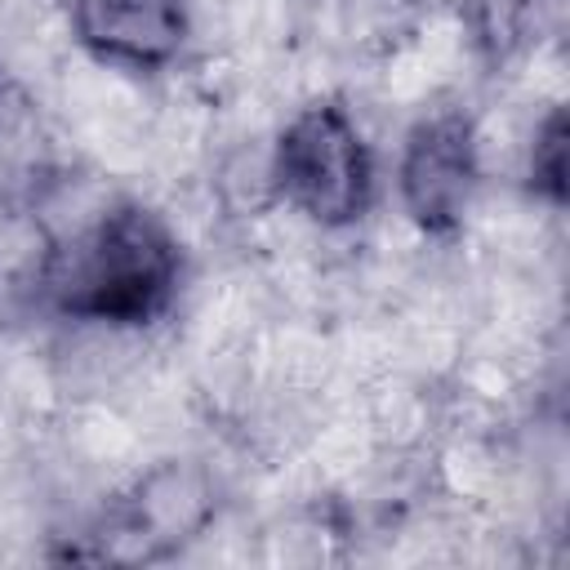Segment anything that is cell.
Returning <instances> with one entry per match:
<instances>
[{"instance_id":"6da1fadb","label":"cell","mask_w":570,"mask_h":570,"mask_svg":"<svg viewBox=\"0 0 570 570\" xmlns=\"http://www.w3.org/2000/svg\"><path fill=\"white\" fill-rule=\"evenodd\" d=\"M178 285V245L142 205H116L45 263V294L58 312L107 325L151 321Z\"/></svg>"},{"instance_id":"3957f363","label":"cell","mask_w":570,"mask_h":570,"mask_svg":"<svg viewBox=\"0 0 570 570\" xmlns=\"http://www.w3.org/2000/svg\"><path fill=\"white\" fill-rule=\"evenodd\" d=\"M476 187V142L459 111L419 120L401 156V200L423 232H454Z\"/></svg>"},{"instance_id":"7a4b0ae2","label":"cell","mask_w":570,"mask_h":570,"mask_svg":"<svg viewBox=\"0 0 570 570\" xmlns=\"http://www.w3.org/2000/svg\"><path fill=\"white\" fill-rule=\"evenodd\" d=\"M272 178L281 196L303 209L321 227H343L365 214L370 205V151L356 134V125L330 107H303L272 156Z\"/></svg>"},{"instance_id":"5b68a950","label":"cell","mask_w":570,"mask_h":570,"mask_svg":"<svg viewBox=\"0 0 570 570\" xmlns=\"http://www.w3.org/2000/svg\"><path fill=\"white\" fill-rule=\"evenodd\" d=\"M566 151H570L566 111L552 107L548 120L534 129V147H530V183L548 200H566Z\"/></svg>"},{"instance_id":"277c9868","label":"cell","mask_w":570,"mask_h":570,"mask_svg":"<svg viewBox=\"0 0 570 570\" xmlns=\"http://www.w3.org/2000/svg\"><path fill=\"white\" fill-rule=\"evenodd\" d=\"M71 22L98 58L129 67L169 62L187 36L178 0H71Z\"/></svg>"}]
</instances>
